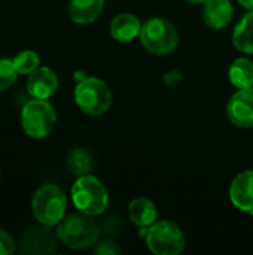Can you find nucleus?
<instances>
[{"mask_svg":"<svg viewBox=\"0 0 253 255\" xmlns=\"http://www.w3.org/2000/svg\"><path fill=\"white\" fill-rule=\"evenodd\" d=\"M230 121L242 128L253 127V87L239 90L227 105Z\"/></svg>","mask_w":253,"mask_h":255,"instance_id":"nucleus-9","label":"nucleus"},{"mask_svg":"<svg viewBox=\"0 0 253 255\" xmlns=\"http://www.w3.org/2000/svg\"><path fill=\"white\" fill-rule=\"evenodd\" d=\"M149 250L157 255H177L185 248L183 232L170 221L154 223L146 233Z\"/></svg>","mask_w":253,"mask_h":255,"instance_id":"nucleus-7","label":"nucleus"},{"mask_svg":"<svg viewBox=\"0 0 253 255\" xmlns=\"http://www.w3.org/2000/svg\"><path fill=\"white\" fill-rule=\"evenodd\" d=\"M128 215L136 226L149 227L157 221L158 212H157V206L149 199L140 197V199H134L128 205Z\"/></svg>","mask_w":253,"mask_h":255,"instance_id":"nucleus-15","label":"nucleus"},{"mask_svg":"<svg viewBox=\"0 0 253 255\" xmlns=\"http://www.w3.org/2000/svg\"><path fill=\"white\" fill-rule=\"evenodd\" d=\"M57 236L61 244L70 250H86L94 247L100 238V227L86 214H72L64 217L57 227Z\"/></svg>","mask_w":253,"mask_h":255,"instance_id":"nucleus-1","label":"nucleus"},{"mask_svg":"<svg viewBox=\"0 0 253 255\" xmlns=\"http://www.w3.org/2000/svg\"><path fill=\"white\" fill-rule=\"evenodd\" d=\"M72 199L79 212L95 217L106 211L109 194L104 185L92 175H82L72 188Z\"/></svg>","mask_w":253,"mask_h":255,"instance_id":"nucleus-3","label":"nucleus"},{"mask_svg":"<svg viewBox=\"0 0 253 255\" xmlns=\"http://www.w3.org/2000/svg\"><path fill=\"white\" fill-rule=\"evenodd\" d=\"M57 232L51 229V226H34L27 229L19 241V251L22 254L42 255L49 254L57 247Z\"/></svg>","mask_w":253,"mask_h":255,"instance_id":"nucleus-8","label":"nucleus"},{"mask_svg":"<svg viewBox=\"0 0 253 255\" xmlns=\"http://www.w3.org/2000/svg\"><path fill=\"white\" fill-rule=\"evenodd\" d=\"M18 72L15 69L13 60L10 58H0V93L7 90L13 85L18 78Z\"/></svg>","mask_w":253,"mask_h":255,"instance_id":"nucleus-20","label":"nucleus"},{"mask_svg":"<svg viewBox=\"0 0 253 255\" xmlns=\"http://www.w3.org/2000/svg\"><path fill=\"white\" fill-rule=\"evenodd\" d=\"M234 9L230 0H207L204 1V22L216 30L224 28L233 18Z\"/></svg>","mask_w":253,"mask_h":255,"instance_id":"nucleus-12","label":"nucleus"},{"mask_svg":"<svg viewBox=\"0 0 253 255\" xmlns=\"http://www.w3.org/2000/svg\"><path fill=\"white\" fill-rule=\"evenodd\" d=\"M142 24L133 13H119L110 22V34L118 42H131L140 36Z\"/></svg>","mask_w":253,"mask_h":255,"instance_id":"nucleus-13","label":"nucleus"},{"mask_svg":"<svg viewBox=\"0 0 253 255\" xmlns=\"http://www.w3.org/2000/svg\"><path fill=\"white\" fill-rule=\"evenodd\" d=\"M58 88V76L49 67H37L27 79V91L33 99H49Z\"/></svg>","mask_w":253,"mask_h":255,"instance_id":"nucleus-10","label":"nucleus"},{"mask_svg":"<svg viewBox=\"0 0 253 255\" xmlns=\"http://www.w3.org/2000/svg\"><path fill=\"white\" fill-rule=\"evenodd\" d=\"M104 6V0H70L69 15L76 24L94 22Z\"/></svg>","mask_w":253,"mask_h":255,"instance_id":"nucleus-14","label":"nucleus"},{"mask_svg":"<svg viewBox=\"0 0 253 255\" xmlns=\"http://www.w3.org/2000/svg\"><path fill=\"white\" fill-rule=\"evenodd\" d=\"M186 1H191V3H204L207 0H186Z\"/></svg>","mask_w":253,"mask_h":255,"instance_id":"nucleus-24","label":"nucleus"},{"mask_svg":"<svg viewBox=\"0 0 253 255\" xmlns=\"http://www.w3.org/2000/svg\"><path fill=\"white\" fill-rule=\"evenodd\" d=\"M57 123V114L51 103L43 99H34L24 105L21 111V124L27 136L33 139L46 137Z\"/></svg>","mask_w":253,"mask_h":255,"instance_id":"nucleus-6","label":"nucleus"},{"mask_svg":"<svg viewBox=\"0 0 253 255\" xmlns=\"http://www.w3.org/2000/svg\"><path fill=\"white\" fill-rule=\"evenodd\" d=\"M16 244L13 238L3 229H0V255H10L15 253Z\"/></svg>","mask_w":253,"mask_h":255,"instance_id":"nucleus-21","label":"nucleus"},{"mask_svg":"<svg viewBox=\"0 0 253 255\" xmlns=\"http://www.w3.org/2000/svg\"><path fill=\"white\" fill-rule=\"evenodd\" d=\"M12 60H13L15 69L19 75H30L40 64V58H39L37 52H34L31 49H24V51L18 52Z\"/></svg>","mask_w":253,"mask_h":255,"instance_id":"nucleus-18","label":"nucleus"},{"mask_svg":"<svg viewBox=\"0 0 253 255\" xmlns=\"http://www.w3.org/2000/svg\"><path fill=\"white\" fill-rule=\"evenodd\" d=\"M67 164H69V169H70L72 173H75L78 176H82V175H88V172L91 170L92 160H91V155L86 151L73 149L70 152V155H69Z\"/></svg>","mask_w":253,"mask_h":255,"instance_id":"nucleus-19","label":"nucleus"},{"mask_svg":"<svg viewBox=\"0 0 253 255\" xmlns=\"http://www.w3.org/2000/svg\"><path fill=\"white\" fill-rule=\"evenodd\" d=\"M140 42L154 55H167L179 45V34L174 25L164 18L148 19L140 30Z\"/></svg>","mask_w":253,"mask_h":255,"instance_id":"nucleus-4","label":"nucleus"},{"mask_svg":"<svg viewBox=\"0 0 253 255\" xmlns=\"http://www.w3.org/2000/svg\"><path fill=\"white\" fill-rule=\"evenodd\" d=\"M230 81L239 90L253 85V63L248 58H237L228 70Z\"/></svg>","mask_w":253,"mask_h":255,"instance_id":"nucleus-17","label":"nucleus"},{"mask_svg":"<svg viewBox=\"0 0 253 255\" xmlns=\"http://www.w3.org/2000/svg\"><path fill=\"white\" fill-rule=\"evenodd\" d=\"M230 197L237 209L253 214V170L240 173L233 181L230 187Z\"/></svg>","mask_w":253,"mask_h":255,"instance_id":"nucleus-11","label":"nucleus"},{"mask_svg":"<svg viewBox=\"0 0 253 255\" xmlns=\"http://www.w3.org/2000/svg\"><path fill=\"white\" fill-rule=\"evenodd\" d=\"M233 42L239 51L253 54V9L237 24L233 33Z\"/></svg>","mask_w":253,"mask_h":255,"instance_id":"nucleus-16","label":"nucleus"},{"mask_svg":"<svg viewBox=\"0 0 253 255\" xmlns=\"http://www.w3.org/2000/svg\"><path fill=\"white\" fill-rule=\"evenodd\" d=\"M75 102L86 115H101L112 103V93L106 82L98 78H84L75 88Z\"/></svg>","mask_w":253,"mask_h":255,"instance_id":"nucleus-5","label":"nucleus"},{"mask_svg":"<svg viewBox=\"0 0 253 255\" xmlns=\"http://www.w3.org/2000/svg\"><path fill=\"white\" fill-rule=\"evenodd\" d=\"M239 3L246 9H251V10L253 9V0H239Z\"/></svg>","mask_w":253,"mask_h":255,"instance_id":"nucleus-23","label":"nucleus"},{"mask_svg":"<svg viewBox=\"0 0 253 255\" xmlns=\"http://www.w3.org/2000/svg\"><path fill=\"white\" fill-rule=\"evenodd\" d=\"M118 253H119V248L112 241H104V242L98 244L97 248H95V254L100 255H113L118 254Z\"/></svg>","mask_w":253,"mask_h":255,"instance_id":"nucleus-22","label":"nucleus"},{"mask_svg":"<svg viewBox=\"0 0 253 255\" xmlns=\"http://www.w3.org/2000/svg\"><path fill=\"white\" fill-rule=\"evenodd\" d=\"M31 211L40 224L51 227L58 226L66 217L67 197L58 185L43 184L33 194Z\"/></svg>","mask_w":253,"mask_h":255,"instance_id":"nucleus-2","label":"nucleus"}]
</instances>
